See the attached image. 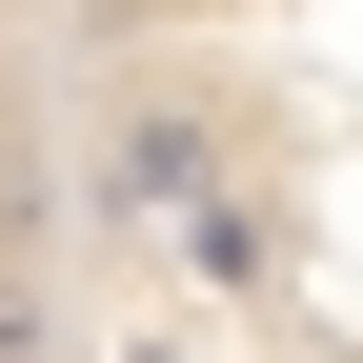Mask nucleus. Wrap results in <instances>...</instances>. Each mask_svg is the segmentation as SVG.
<instances>
[{
  "mask_svg": "<svg viewBox=\"0 0 363 363\" xmlns=\"http://www.w3.org/2000/svg\"><path fill=\"white\" fill-rule=\"evenodd\" d=\"M81 40V363H363V0H61Z\"/></svg>",
  "mask_w": 363,
  "mask_h": 363,
  "instance_id": "nucleus-1",
  "label": "nucleus"
},
{
  "mask_svg": "<svg viewBox=\"0 0 363 363\" xmlns=\"http://www.w3.org/2000/svg\"><path fill=\"white\" fill-rule=\"evenodd\" d=\"M0 363H81V40L0 0Z\"/></svg>",
  "mask_w": 363,
  "mask_h": 363,
  "instance_id": "nucleus-2",
  "label": "nucleus"
}]
</instances>
